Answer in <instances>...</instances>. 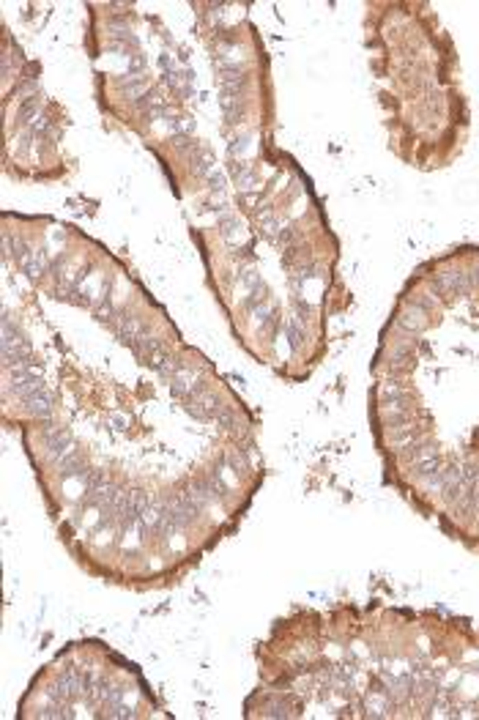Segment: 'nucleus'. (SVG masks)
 <instances>
[{
    "label": "nucleus",
    "instance_id": "1",
    "mask_svg": "<svg viewBox=\"0 0 479 720\" xmlns=\"http://www.w3.org/2000/svg\"><path fill=\"white\" fill-rule=\"evenodd\" d=\"M222 408H225V406H219V397H217V392H211V389H206V392H200L197 397H192V400L184 403V411H186L192 419H197V422H214Z\"/></svg>",
    "mask_w": 479,
    "mask_h": 720
},
{
    "label": "nucleus",
    "instance_id": "2",
    "mask_svg": "<svg viewBox=\"0 0 479 720\" xmlns=\"http://www.w3.org/2000/svg\"><path fill=\"white\" fill-rule=\"evenodd\" d=\"M22 408L36 419V422H52L55 419V395L50 386H44L41 392L30 395L28 400H22Z\"/></svg>",
    "mask_w": 479,
    "mask_h": 720
},
{
    "label": "nucleus",
    "instance_id": "3",
    "mask_svg": "<svg viewBox=\"0 0 479 720\" xmlns=\"http://www.w3.org/2000/svg\"><path fill=\"white\" fill-rule=\"evenodd\" d=\"M214 170H217V156H214V151L206 148V145H200V148L192 153V176L200 178V181H206Z\"/></svg>",
    "mask_w": 479,
    "mask_h": 720
},
{
    "label": "nucleus",
    "instance_id": "4",
    "mask_svg": "<svg viewBox=\"0 0 479 720\" xmlns=\"http://www.w3.org/2000/svg\"><path fill=\"white\" fill-rule=\"evenodd\" d=\"M85 455H82L80 449H75L69 457H63L61 463H58V474L63 477V480H72V477H77V474H85Z\"/></svg>",
    "mask_w": 479,
    "mask_h": 720
},
{
    "label": "nucleus",
    "instance_id": "5",
    "mask_svg": "<svg viewBox=\"0 0 479 720\" xmlns=\"http://www.w3.org/2000/svg\"><path fill=\"white\" fill-rule=\"evenodd\" d=\"M41 96L36 93V96H28V99H22V104H19V110H17V121L22 124V126H30L36 118H39V113H41Z\"/></svg>",
    "mask_w": 479,
    "mask_h": 720
},
{
    "label": "nucleus",
    "instance_id": "6",
    "mask_svg": "<svg viewBox=\"0 0 479 720\" xmlns=\"http://www.w3.org/2000/svg\"><path fill=\"white\" fill-rule=\"evenodd\" d=\"M282 225H285V222L277 216V211H274L271 206H266V209L257 214V230H260L263 236H268V238H277V233H280Z\"/></svg>",
    "mask_w": 479,
    "mask_h": 720
},
{
    "label": "nucleus",
    "instance_id": "7",
    "mask_svg": "<svg viewBox=\"0 0 479 720\" xmlns=\"http://www.w3.org/2000/svg\"><path fill=\"white\" fill-rule=\"evenodd\" d=\"M167 132L173 138H192L195 135V118H189V115L167 118Z\"/></svg>",
    "mask_w": 479,
    "mask_h": 720
},
{
    "label": "nucleus",
    "instance_id": "8",
    "mask_svg": "<svg viewBox=\"0 0 479 720\" xmlns=\"http://www.w3.org/2000/svg\"><path fill=\"white\" fill-rule=\"evenodd\" d=\"M192 72L189 69H184V72H170L167 74V85L178 93V96H189L192 93Z\"/></svg>",
    "mask_w": 479,
    "mask_h": 720
},
{
    "label": "nucleus",
    "instance_id": "9",
    "mask_svg": "<svg viewBox=\"0 0 479 720\" xmlns=\"http://www.w3.org/2000/svg\"><path fill=\"white\" fill-rule=\"evenodd\" d=\"M206 192L208 198H228V176L222 170H214L206 178Z\"/></svg>",
    "mask_w": 479,
    "mask_h": 720
},
{
    "label": "nucleus",
    "instance_id": "10",
    "mask_svg": "<svg viewBox=\"0 0 479 720\" xmlns=\"http://www.w3.org/2000/svg\"><path fill=\"white\" fill-rule=\"evenodd\" d=\"M107 422H110V428L115 433H124L129 428V417H126L124 411H110V414H107Z\"/></svg>",
    "mask_w": 479,
    "mask_h": 720
},
{
    "label": "nucleus",
    "instance_id": "11",
    "mask_svg": "<svg viewBox=\"0 0 479 720\" xmlns=\"http://www.w3.org/2000/svg\"><path fill=\"white\" fill-rule=\"evenodd\" d=\"M146 66H148V58L143 55V53H132V58H129V77L132 74H140V72H146Z\"/></svg>",
    "mask_w": 479,
    "mask_h": 720
}]
</instances>
